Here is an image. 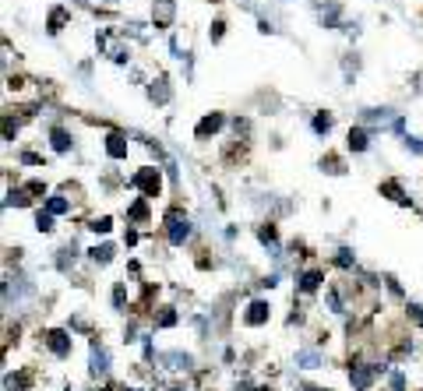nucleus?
Returning a JSON list of instances; mask_svg holds the SVG:
<instances>
[{
    "label": "nucleus",
    "instance_id": "22",
    "mask_svg": "<svg viewBox=\"0 0 423 391\" xmlns=\"http://www.w3.org/2000/svg\"><path fill=\"white\" fill-rule=\"evenodd\" d=\"M314 131H317V134H328V131H332V113H317V117H314Z\"/></svg>",
    "mask_w": 423,
    "mask_h": 391
},
{
    "label": "nucleus",
    "instance_id": "20",
    "mask_svg": "<svg viewBox=\"0 0 423 391\" xmlns=\"http://www.w3.org/2000/svg\"><path fill=\"white\" fill-rule=\"evenodd\" d=\"M35 230H39V233H49V230H53V212H49V208L35 215Z\"/></svg>",
    "mask_w": 423,
    "mask_h": 391
},
{
    "label": "nucleus",
    "instance_id": "13",
    "mask_svg": "<svg viewBox=\"0 0 423 391\" xmlns=\"http://www.w3.org/2000/svg\"><path fill=\"white\" fill-rule=\"evenodd\" d=\"M64 25H67V11H64V8H53V11H49V25H46V32H49V35H57Z\"/></svg>",
    "mask_w": 423,
    "mask_h": 391
},
{
    "label": "nucleus",
    "instance_id": "16",
    "mask_svg": "<svg viewBox=\"0 0 423 391\" xmlns=\"http://www.w3.org/2000/svg\"><path fill=\"white\" fill-rule=\"evenodd\" d=\"M296 363L303 370H314V367H321V356H317L314 349H303V353H296Z\"/></svg>",
    "mask_w": 423,
    "mask_h": 391
},
{
    "label": "nucleus",
    "instance_id": "24",
    "mask_svg": "<svg viewBox=\"0 0 423 391\" xmlns=\"http://www.w3.org/2000/svg\"><path fill=\"white\" fill-rule=\"evenodd\" d=\"M46 208H49V212H53V215H64V212H67V208H71V205H67V201H64V198H49V201H46Z\"/></svg>",
    "mask_w": 423,
    "mask_h": 391
},
{
    "label": "nucleus",
    "instance_id": "29",
    "mask_svg": "<svg viewBox=\"0 0 423 391\" xmlns=\"http://www.w3.org/2000/svg\"><path fill=\"white\" fill-rule=\"evenodd\" d=\"M4 388H8V391H22V388H25V377H8Z\"/></svg>",
    "mask_w": 423,
    "mask_h": 391
},
{
    "label": "nucleus",
    "instance_id": "31",
    "mask_svg": "<svg viewBox=\"0 0 423 391\" xmlns=\"http://www.w3.org/2000/svg\"><path fill=\"white\" fill-rule=\"evenodd\" d=\"M335 261H339L342 268H349V264H353V254H349V250H339V257H335Z\"/></svg>",
    "mask_w": 423,
    "mask_h": 391
},
{
    "label": "nucleus",
    "instance_id": "8",
    "mask_svg": "<svg viewBox=\"0 0 423 391\" xmlns=\"http://www.w3.org/2000/svg\"><path fill=\"white\" fill-rule=\"evenodd\" d=\"M88 363H92V374H95V377H102L106 370H110V353H106L102 346H92V356H88Z\"/></svg>",
    "mask_w": 423,
    "mask_h": 391
},
{
    "label": "nucleus",
    "instance_id": "14",
    "mask_svg": "<svg viewBox=\"0 0 423 391\" xmlns=\"http://www.w3.org/2000/svg\"><path fill=\"white\" fill-rule=\"evenodd\" d=\"M321 282H325L321 271H303V275H300V289H303V293H314Z\"/></svg>",
    "mask_w": 423,
    "mask_h": 391
},
{
    "label": "nucleus",
    "instance_id": "18",
    "mask_svg": "<svg viewBox=\"0 0 423 391\" xmlns=\"http://www.w3.org/2000/svg\"><path fill=\"white\" fill-rule=\"evenodd\" d=\"M88 254H92V261H95V264H106V261L113 257V247H110V244H102V247H92Z\"/></svg>",
    "mask_w": 423,
    "mask_h": 391
},
{
    "label": "nucleus",
    "instance_id": "7",
    "mask_svg": "<svg viewBox=\"0 0 423 391\" xmlns=\"http://www.w3.org/2000/svg\"><path fill=\"white\" fill-rule=\"evenodd\" d=\"M269 314H272V307H269V303H264V300H254V303L247 307L244 321H247V324H264V321H269Z\"/></svg>",
    "mask_w": 423,
    "mask_h": 391
},
{
    "label": "nucleus",
    "instance_id": "26",
    "mask_svg": "<svg viewBox=\"0 0 423 391\" xmlns=\"http://www.w3.org/2000/svg\"><path fill=\"white\" fill-rule=\"evenodd\" d=\"M110 226H113V222H110V218L102 215V218H95V222H92L88 230H92V233H110Z\"/></svg>",
    "mask_w": 423,
    "mask_h": 391
},
{
    "label": "nucleus",
    "instance_id": "17",
    "mask_svg": "<svg viewBox=\"0 0 423 391\" xmlns=\"http://www.w3.org/2000/svg\"><path fill=\"white\" fill-rule=\"evenodd\" d=\"M317 18H321V25H328V29H332V25L339 22V4H325L321 11H317Z\"/></svg>",
    "mask_w": 423,
    "mask_h": 391
},
{
    "label": "nucleus",
    "instance_id": "4",
    "mask_svg": "<svg viewBox=\"0 0 423 391\" xmlns=\"http://www.w3.org/2000/svg\"><path fill=\"white\" fill-rule=\"evenodd\" d=\"M173 18H177V4H173V0H152V22H155V29L173 25Z\"/></svg>",
    "mask_w": 423,
    "mask_h": 391
},
{
    "label": "nucleus",
    "instance_id": "32",
    "mask_svg": "<svg viewBox=\"0 0 423 391\" xmlns=\"http://www.w3.org/2000/svg\"><path fill=\"white\" fill-rule=\"evenodd\" d=\"M406 148H409V152H423V141H420V138H406Z\"/></svg>",
    "mask_w": 423,
    "mask_h": 391
},
{
    "label": "nucleus",
    "instance_id": "5",
    "mask_svg": "<svg viewBox=\"0 0 423 391\" xmlns=\"http://www.w3.org/2000/svg\"><path fill=\"white\" fill-rule=\"evenodd\" d=\"M374 374H378V367H367V363L353 367V370H349V384H353V391H367L370 384H374Z\"/></svg>",
    "mask_w": 423,
    "mask_h": 391
},
{
    "label": "nucleus",
    "instance_id": "3",
    "mask_svg": "<svg viewBox=\"0 0 423 391\" xmlns=\"http://www.w3.org/2000/svg\"><path fill=\"white\" fill-rule=\"evenodd\" d=\"M145 198H155L159 194V187H163V180H159V170H152V166H145V170H138L134 173V180H131Z\"/></svg>",
    "mask_w": 423,
    "mask_h": 391
},
{
    "label": "nucleus",
    "instance_id": "2",
    "mask_svg": "<svg viewBox=\"0 0 423 391\" xmlns=\"http://www.w3.org/2000/svg\"><path fill=\"white\" fill-rule=\"evenodd\" d=\"M166 237H170L173 247H180V244L191 237V222H187V215H180V212H170V215H166Z\"/></svg>",
    "mask_w": 423,
    "mask_h": 391
},
{
    "label": "nucleus",
    "instance_id": "21",
    "mask_svg": "<svg viewBox=\"0 0 423 391\" xmlns=\"http://www.w3.org/2000/svg\"><path fill=\"white\" fill-rule=\"evenodd\" d=\"M381 191L392 198V201H399V205H406V194H402V187L395 184V180H388V184H381Z\"/></svg>",
    "mask_w": 423,
    "mask_h": 391
},
{
    "label": "nucleus",
    "instance_id": "15",
    "mask_svg": "<svg viewBox=\"0 0 423 391\" xmlns=\"http://www.w3.org/2000/svg\"><path fill=\"white\" fill-rule=\"evenodd\" d=\"M49 141H53V148H57V152H67L71 148V134L64 127H53L49 131Z\"/></svg>",
    "mask_w": 423,
    "mask_h": 391
},
{
    "label": "nucleus",
    "instance_id": "9",
    "mask_svg": "<svg viewBox=\"0 0 423 391\" xmlns=\"http://www.w3.org/2000/svg\"><path fill=\"white\" fill-rule=\"evenodd\" d=\"M106 155H110V159H124L127 155V138L113 131L110 138H106Z\"/></svg>",
    "mask_w": 423,
    "mask_h": 391
},
{
    "label": "nucleus",
    "instance_id": "12",
    "mask_svg": "<svg viewBox=\"0 0 423 391\" xmlns=\"http://www.w3.org/2000/svg\"><path fill=\"white\" fill-rule=\"evenodd\" d=\"M349 148H353V152H367V148H370V134H367L363 127H353V131H349Z\"/></svg>",
    "mask_w": 423,
    "mask_h": 391
},
{
    "label": "nucleus",
    "instance_id": "1",
    "mask_svg": "<svg viewBox=\"0 0 423 391\" xmlns=\"http://www.w3.org/2000/svg\"><path fill=\"white\" fill-rule=\"evenodd\" d=\"M99 46H102L106 57L117 61V64H127V61H131V46H127V42H120L113 32H102V35H99Z\"/></svg>",
    "mask_w": 423,
    "mask_h": 391
},
{
    "label": "nucleus",
    "instance_id": "10",
    "mask_svg": "<svg viewBox=\"0 0 423 391\" xmlns=\"http://www.w3.org/2000/svg\"><path fill=\"white\" fill-rule=\"evenodd\" d=\"M148 99H152V102H170V81H166L163 74H159V78L148 85Z\"/></svg>",
    "mask_w": 423,
    "mask_h": 391
},
{
    "label": "nucleus",
    "instance_id": "6",
    "mask_svg": "<svg viewBox=\"0 0 423 391\" xmlns=\"http://www.w3.org/2000/svg\"><path fill=\"white\" fill-rule=\"evenodd\" d=\"M46 346L57 353V356H71V339H67V331H46Z\"/></svg>",
    "mask_w": 423,
    "mask_h": 391
},
{
    "label": "nucleus",
    "instance_id": "28",
    "mask_svg": "<svg viewBox=\"0 0 423 391\" xmlns=\"http://www.w3.org/2000/svg\"><path fill=\"white\" fill-rule=\"evenodd\" d=\"M257 237H261V244L276 247V230H272V226H261V230H257Z\"/></svg>",
    "mask_w": 423,
    "mask_h": 391
},
{
    "label": "nucleus",
    "instance_id": "25",
    "mask_svg": "<svg viewBox=\"0 0 423 391\" xmlns=\"http://www.w3.org/2000/svg\"><path fill=\"white\" fill-rule=\"evenodd\" d=\"M155 324H159V328H173V324H177V314H173V310L166 307L163 314H159V321H155Z\"/></svg>",
    "mask_w": 423,
    "mask_h": 391
},
{
    "label": "nucleus",
    "instance_id": "19",
    "mask_svg": "<svg viewBox=\"0 0 423 391\" xmlns=\"http://www.w3.org/2000/svg\"><path fill=\"white\" fill-rule=\"evenodd\" d=\"M163 363H170V370H187V367H191V360H187V356H180V353H166V356H163Z\"/></svg>",
    "mask_w": 423,
    "mask_h": 391
},
{
    "label": "nucleus",
    "instance_id": "30",
    "mask_svg": "<svg viewBox=\"0 0 423 391\" xmlns=\"http://www.w3.org/2000/svg\"><path fill=\"white\" fill-rule=\"evenodd\" d=\"M223 32H226V22H216V25H212V42H219Z\"/></svg>",
    "mask_w": 423,
    "mask_h": 391
},
{
    "label": "nucleus",
    "instance_id": "11",
    "mask_svg": "<svg viewBox=\"0 0 423 391\" xmlns=\"http://www.w3.org/2000/svg\"><path fill=\"white\" fill-rule=\"evenodd\" d=\"M219 127H223V113H208V117L198 124V131H194V134H198V138H208V134H216Z\"/></svg>",
    "mask_w": 423,
    "mask_h": 391
},
{
    "label": "nucleus",
    "instance_id": "27",
    "mask_svg": "<svg viewBox=\"0 0 423 391\" xmlns=\"http://www.w3.org/2000/svg\"><path fill=\"white\" fill-rule=\"evenodd\" d=\"M321 166L328 173H342V159H335V155H328V159H321Z\"/></svg>",
    "mask_w": 423,
    "mask_h": 391
},
{
    "label": "nucleus",
    "instance_id": "23",
    "mask_svg": "<svg viewBox=\"0 0 423 391\" xmlns=\"http://www.w3.org/2000/svg\"><path fill=\"white\" fill-rule=\"evenodd\" d=\"M127 218H134V222H145V218H148V205H145V201L131 205V208H127Z\"/></svg>",
    "mask_w": 423,
    "mask_h": 391
}]
</instances>
